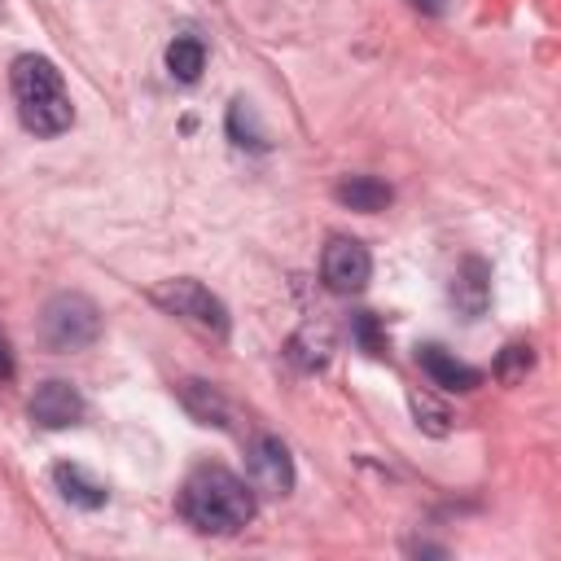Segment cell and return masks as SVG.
<instances>
[{
	"mask_svg": "<svg viewBox=\"0 0 561 561\" xmlns=\"http://www.w3.org/2000/svg\"><path fill=\"white\" fill-rule=\"evenodd\" d=\"M180 513L202 535H237L254 517V491L224 465H202L180 491Z\"/></svg>",
	"mask_w": 561,
	"mask_h": 561,
	"instance_id": "obj_1",
	"label": "cell"
},
{
	"mask_svg": "<svg viewBox=\"0 0 561 561\" xmlns=\"http://www.w3.org/2000/svg\"><path fill=\"white\" fill-rule=\"evenodd\" d=\"M9 83H13L18 118H22L26 131H35V136H61L75 123L70 92L61 83V70L48 57L22 53L13 61V70H9Z\"/></svg>",
	"mask_w": 561,
	"mask_h": 561,
	"instance_id": "obj_2",
	"label": "cell"
},
{
	"mask_svg": "<svg viewBox=\"0 0 561 561\" xmlns=\"http://www.w3.org/2000/svg\"><path fill=\"white\" fill-rule=\"evenodd\" d=\"M101 337V307L79 294V289H61L39 307V342L57 355L83 351Z\"/></svg>",
	"mask_w": 561,
	"mask_h": 561,
	"instance_id": "obj_3",
	"label": "cell"
},
{
	"mask_svg": "<svg viewBox=\"0 0 561 561\" xmlns=\"http://www.w3.org/2000/svg\"><path fill=\"white\" fill-rule=\"evenodd\" d=\"M153 302L188 324H197L202 333H215V337H228V307L202 285V280H188V276H175V280H162L153 289Z\"/></svg>",
	"mask_w": 561,
	"mask_h": 561,
	"instance_id": "obj_4",
	"label": "cell"
},
{
	"mask_svg": "<svg viewBox=\"0 0 561 561\" xmlns=\"http://www.w3.org/2000/svg\"><path fill=\"white\" fill-rule=\"evenodd\" d=\"M320 276L333 294H359L373 276V254L364 241L355 237H329L324 254H320Z\"/></svg>",
	"mask_w": 561,
	"mask_h": 561,
	"instance_id": "obj_5",
	"label": "cell"
},
{
	"mask_svg": "<svg viewBox=\"0 0 561 561\" xmlns=\"http://www.w3.org/2000/svg\"><path fill=\"white\" fill-rule=\"evenodd\" d=\"M250 473L254 486L267 495H289L294 491V456L276 434H259L250 447Z\"/></svg>",
	"mask_w": 561,
	"mask_h": 561,
	"instance_id": "obj_6",
	"label": "cell"
},
{
	"mask_svg": "<svg viewBox=\"0 0 561 561\" xmlns=\"http://www.w3.org/2000/svg\"><path fill=\"white\" fill-rule=\"evenodd\" d=\"M451 307L460 311V320H482L491 307V267L478 254H465L460 267L451 272Z\"/></svg>",
	"mask_w": 561,
	"mask_h": 561,
	"instance_id": "obj_7",
	"label": "cell"
},
{
	"mask_svg": "<svg viewBox=\"0 0 561 561\" xmlns=\"http://www.w3.org/2000/svg\"><path fill=\"white\" fill-rule=\"evenodd\" d=\"M79 416H83V394H79L70 381L53 377V381L35 386V394H31V421H35V425H44V430H66V425H75Z\"/></svg>",
	"mask_w": 561,
	"mask_h": 561,
	"instance_id": "obj_8",
	"label": "cell"
},
{
	"mask_svg": "<svg viewBox=\"0 0 561 561\" xmlns=\"http://www.w3.org/2000/svg\"><path fill=\"white\" fill-rule=\"evenodd\" d=\"M416 364H421V368H425V377H430L434 386H443V390L469 394V390H478V386H482V373H478L473 364L456 359L451 351H443V346H434V342L416 346Z\"/></svg>",
	"mask_w": 561,
	"mask_h": 561,
	"instance_id": "obj_9",
	"label": "cell"
},
{
	"mask_svg": "<svg viewBox=\"0 0 561 561\" xmlns=\"http://www.w3.org/2000/svg\"><path fill=\"white\" fill-rule=\"evenodd\" d=\"M53 486L61 491V500L66 504H75V508H105V500H110V491H105V482H96L83 465H75V460H61V465H53Z\"/></svg>",
	"mask_w": 561,
	"mask_h": 561,
	"instance_id": "obj_10",
	"label": "cell"
},
{
	"mask_svg": "<svg viewBox=\"0 0 561 561\" xmlns=\"http://www.w3.org/2000/svg\"><path fill=\"white\" fill-rule=\"evenodd\" d=\"M333 197H337L342 206H351V210L377 215V210H386V206L394 202V188H390L386 180H377V175H346V180H337Z\"/></svg>",
	"mask_w": 561,
	"mask_h": 561,
	"instance_id": "obj_11",
	"label": "cell"
},
{
	"mask_svg": "<svg viewBox=\"0 0 561 561\" xmlns=\"http://www.w3.org/2000/svg\"><path fill=\"white\" fill-rule=\"evenodd\" d=\"M180 403L188 408V416L193 421H202V425H228V403H224V394L210 386V381H184L180 386Z\"/></svg>",
	"mask_w": 561,
	"mask_h": 561,
	"instance_id": "obj_12",
	"label": "cell"
},
{
	"mask_svg": "<svg viewBox=\"0 0 561 561\" xmlns=\"http://www.w3.org/2000/svg\"><path fill=\"white\" fill-rule=\"evenodd\" d=\"M167 70H171V79H180V83H197L202 70H206V44H202L197 35H175V39L167 44Z\"/></svg>",
	"mask_w": 561,
	"mask_h": 561,
	"instance_id": "obj_13",
	"label": "cell"
},
{
	"mask_svg": "<svg viewBox=\"0 0 561 561\" xmlns=\"http://www.w3.org/2000/svg\"><path fill=\"white\" fill-rule=\"evenodd\" d=\"M228 136H232V145H250V149H263L267 145V136L259 127V114H254V105L245 96H237L228 105Z\"/></svg>",
	"mask_w": 561,
	"mask_h": 561,
	"instance_id": "obj_14",
	"label": "cell"
},
{
	"mask_svg": "<svg viewBox=\"0 0 561 561\" xmlns=\"http://www.w3.org/2000/svg\"><path fill=\"white\" fill-rule=\"evenodd\" d=\"M408 408H412V416H416V425L425 430V434H434V438H443L447 430H451V412L434 399V394H425V390H412L408 394Z\"/></svg>",
	"mask_w": 561,
	"mask_h": 561,
	"instance_id": "obj_15",
	"label": "cell"
},
{
	"mask_svg": "<svg viewBox=\"0 0 561 561\" xmlns=\"http://www.w3.org/2000/svg\"><path fill=\"white\" fill-rule=\"evenodd\" d=\"M535 368V351L526 346V342H508L504 351H500V359H495V377L504 381V386H517V381H526V373Z\"/></svg>",
	"mask_w": 561,
	"mask_h": 561,
	"instance_id": "obj_16",
	"label": "cell"
},
{
	"mask_svg": "<svg viewBox=\"0 0 561 561\" xmlns=\"http://www.w3.org/2000/svg\"><path fill=\"white\" fill-rule=\"evenodd\" d=\"M351 333H355V342H359L368 355H386V333H381V324H377L373 311H355V316H351Z\"/></svg>",
	"mask_w": 561,
	"mask_h": 561,
	"instance_id": "obj_17",
	"label": "cell"
},
{
	"mask_svg": "<svg viewBox=\"0 0 561 561\" xmlns=\"http://www.w3.org/2000/svg\"><path fill=\"white\" fill-rule=\"evenodd\" d=\"M13 377V351H9V337L0 333V381H9Z\"/></svg>",
	"mask_w": 561,
	"mask_h": 561,
	"instance_id": "obj_18",
	"label": "cell"
},
{
	"mask_svg": "<svg viewBox=\"0 0 561 561\" xmlns=\"http://www.w3.org/2000/svg\"><path fill=\"white\" fill-rule=\"evenodd\" d=\"M416 9H425V13H443V0H412Z\"/></svg>",
	"mask_w": 561,
	"mask_h": 561,
	"instance_id": "obj_19",
	"label": "cell"
}]
</instances>
